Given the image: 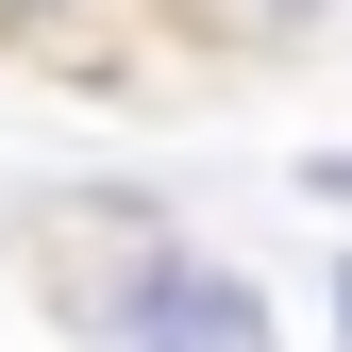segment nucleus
Wrapping results in <instances>:
<instances>
[{
  "label": "nucleus",
  "instance_id": "nucleus-1",
  "mask_svg": "<svg viewBox=\"0 0 352 352\" xmlns=\"http://www.w3.org/2000/svg\"><path fill=\"white\" fill-rule=\"evenodd\" d=\"M84 218H101V269H51V302L101 352H269V302L168 235V201H84Z\"/></svg>",
  "mask_w": 352,
  "mask_h": 352
},
{
  "label": "nucleus",
  "instance_id": "nucleus-2",
  "mask_svg": "<svg viewBox=\"0 0 352 352\" xmlns=\"http://www.w3.org/2000/svg\"><path fill=\"white\" fill-rule=\"evenodd\" d=\"M336 0H201V34H235V51H302Z\"/></svg>",
  "mask_w": 352,
  "mask_h": 352
},
{
  "label": "nucleus",
  "instance_id": "nucleus-3",
  "mask_svg": "<svg viewBox=\"0 0 352 352\" xmlns=\"http://www.w3.org/2000/svg\"><path fill=\"white\" fill-rule=\"evenodd\" d=\"M51 17H84V0H0V51H34Z\"/></svg>",
  "mask_w": 352,
  "mask_h": 352
},
{
  "label": "nucleus",
  "instance_id": "nucleus-4",
  "mask_svg": "<svg viewBox=\"0 0 352 352\" xmlns=\"http://www.w3.org/2000/svg\"><path fill=\"white\" fill-rule=\"evenodd\" d=\"M336 352H352V269H336Z\"/></svg>",
  "mask_w": 352,
  "mask_h": 352
}]
</instances>
